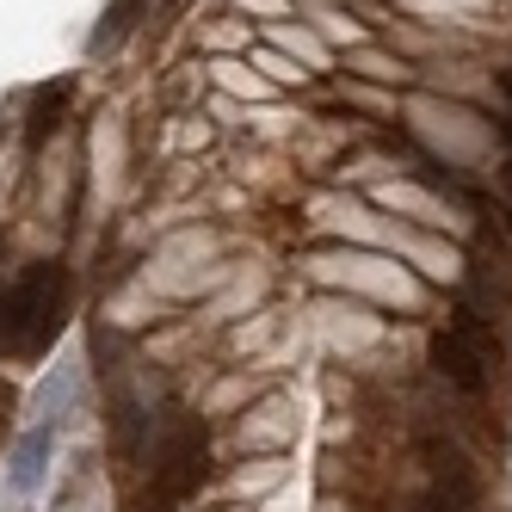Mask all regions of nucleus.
I'll use <instances>...</instances> for the list:
<instances>
[{
    "label": "nucleus",
    "instance_id": "obj_3",
    "mask_svg": "<svg viewBox=\"0 0 512 512\" xmlns=\"http://www.w3.org/2000/svg\"><path fill=\"white\" fill-rule=\"evenodd\" d=\"M432 364H438V377H445V383H457L463 395H482V389H488V371H482V346H475V340H463L457 327H451V334H438V340H432Z\"/></svg>",
    "mask_w": 512,
    "mask_h": 512
},
{
    "label": "nucleus",
    "instance_id": "obj_9",
    "mask_svg": "<svg viewBox=\"0 0 512 512\" xmlns=\"http://www.w3.org/2000/svg\"><path fill=\"white\" fill-rule=\"evenodd\" d=\"M506 93H512V81H506ZM506 136H512V118H506Z\"/></svg>",
    "mask_w": 512,
    "mask_h": 512
},
{
    "label": "nucleus",
    "instance_id": "obj_5",
    "mask_svg": "<svg viewBox=\"0 0 512 512\" xmlns=\"http://www.w3.org/2000/svg\"><path fill=\"white\" fill-rule=\"evenodd\" d=\"M50 451H56V426H31V432L19 438V451H13L7 482H13L19 494H31V488L44 482V469H50Z\"/></svg>",
    "mask_w": 512,
    "mask_h": 512
},
{
    "label": "nucleus",
    "instance_id": "obj_4",
    "mask_svg": "<svg viewBox=\"0 0 512 512\" xmlns=\"http://www.w3.org/2000/svg\"><path fill=\"white\" fill-rule=\"evenodd\" d=\"M426 475L438 482V494H445V506H469L475 500V469H469V457L451 445V438H426Z\"/></svg>",
    "mask_w": 512,
    "mask_h": 512
},
{
    "label": "nucleus",
    "instance_id": "obj_2",
    "mask_svg": "<svg viewBox=\"0 0 512 512\" xmlns=\"http://www.w3.org/2000/svg\"><path fill=\"white\" fill-rule=\"evenodd\" d=\"M155 482H161L167 494H192V488L204 482V432H198V426L167 432L161 463H155Z\"/></svg>",
    "mask_w": 512,
    "mask_h": 512
},
{
    "label": "nucleus",
    "instance_id": "obj_7",
    "mask_svg": "<svg viewBox=\"0 0 512 512\" xmlns=\"http://www.w3.org/2000/svg\"><path fill=\"white\" fill-rule=\"evenodd\" d=\"M68 395H75V371L62 364V371H56V383H44V389H38V426H56V420H62Z\"/></svg>",
    "mask_w": 512,
    "mask_h": 512
},
{
    "label": "nucleus",
    "instance_id": "obj_6",
    "mask_svg": "<svg viewBox=\"0 0 512 512\" xmlns=\"http://www.w3.org/2000/svg\"><path fill=\"white\" fill-rule=\"evenodd\" d=\"M149 7V0H112V7H105V19L93 25V38H87V50L93 56H105V50H118L124 38H130V25H136V13Z\"/></svg>",
    "mask_w": 512,
    "mask_h": 512
},
{
    "label": "nucleus",
    "instance_id": "obj_1",
    "mask_svg": "<svg viewBox=\"0 0 512 512\" xmlns=\"http://www.w3.org/2000/svg\"><path fill=\"white\" fill-rule=\"evenodd\" d=\"M68 309V272L62 266H31L13 290H0V346L7 352H38Z\"/></svg>",
    "mask_w": 512,
    "mask_h": 512
},
{
    "label": "nucleus",
    "instance_id": "obj_8",
    "mask_svg": "<svg viewBox=\"0 0 512 512\" xmlns=\"http://www.w3.org/2000/svg\"><path fill=\"white\" fill-rule=\"evenodd\" d=\"M414 512H463V506H445V500H420Z\"/></svg>",
    "mask_w": 512,
    "mask_h": 512
}]
</instances>
